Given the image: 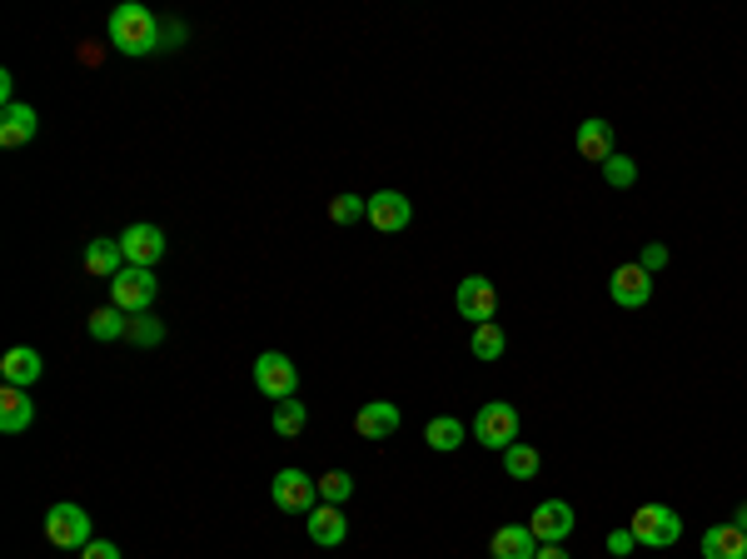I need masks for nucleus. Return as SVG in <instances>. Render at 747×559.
<instances>
[{"label":"nucleus","instance_id":"5","mask_svg":"<svg viewBox=\"0 0 747 559\" xmlns=\"http://www.w3.org/2000/svg\"><path fill=\"white\" fill-rule=\"evenodd\" d=\"M269 500H274V510L284 514H309L319 505V479H309L304 470H280V475L269 479Z\"/></svg>","mask_w":747,"mask_h":559},{"label":"nucleus","instance_id":"4","mask_svg":"<svg viewBox=\"0 0 747 559\" xmlns=\"http://www.w3.org/2000/svg\"><path fill=\"white\" fill-rule=\"evenodd\" d=\"M474 440L483 445V450H509V445H518V410L503 405V400H489V405H479V415H474Z\"/></svg>","mask_w":747,"mask_h":559},{"label":"nucleus","instance_id":"15","mask_svg":"<svg viewBox=\"0 0 747 559\" xmlns=\"http://www.w3.org/2000/svg\"><path fill=\"white\" fill-rule=\"evenodd\" d=\"M36 131H40V116L30 106H0V145H5V150L30 145Z\"/></svg>","mask_w":747,"mask_h":559},{"label":"nucleus","instance_id":"25","mask_svg":"<svg viewBox=\"0 0 747 559\" xmlns=\"http://www.w3.org/2000/svg\"><path fill=\"white\" fill-rule=\"evenodd\" d=\"M538 470H543V460H538V450L534 445H509V450H503V475L509 479H538Z\"/></svg>","mask_w":747,"mask_h":559},{"label":"nucleus","instance_id":"12","mask_svg":"<svg viewBox=\"0 0 747 559\" xmlns=\"http://www.w3.org/2000/svg\"><path fill=\"white\" fill-rule=\"evenodd\" d=\"M120 251H125V265H140V270H155V260L164 255V230L160 226H130L120 230Z\"/></svg>","mask_w":747,"mask_h":559},{"label":"nucleus","instance_id":"29","mask_svg":"<svg viewBox=\"0 0 747 559\" xmlns=\"http://www.w3.org/2000/svg\"><path fill=\"white\" fill-rule=\"evenodd\" d=\"M350 495H354V475H344V470L319 475V505H344Z\"/></svg>","mask_w":747,"mask_h":559},{"label":"nucleus","instance_id":"18","mask_svg":"<svg viewBox=\"0 0 747 559\" xmlns=\"http://www.w3.org/2000/svg\"><path fill=\"white\" fill-rule=\"evenodd\" d=\"M30 420H36V400H30V390L5 385V390H0V429H5V435H21V429H30Z\"/></svg>","mask_w":747,"mask_h":559},{"label":"nucleus","instance_id":"7","mask_svg":"<svg viewBox=\"0 0 747 559\" xmlns=\"http://www.w3.org/2000/svg\"><path fill=\"white\" fill-rule=\"evenodd\" d=\"M46 539L56 549H85L90 545V514L81 505H50L46 510Z\"/></svg>","mask_w":747,"mask_h":559},{"label":"nucleus","instance_id":"11","mask_svg":"<svg viewBox=\"0 0 747 559\" xmlns=\"http://www.w3.org/2000/svg\"><path fill=\"white\" fill-rule=\"evenodd\" d=\"M409 220H414V205L404 191L369 195V226L379 230V235H399V230H409Z\"/></svg>","mask_w":747,"mask_h":559},{"label":"nucleus","instance_id":"9","mask_svg":"<svg viewBox=\"0 0 747 559\" xmlns=\"http://www.w3.org/2000/svg\"><path fill=\"white\" fill-rule=\"evenodd\" d=\"M608 295H613V305L619 309H642L648 300H653V275L642 270L638 260L619 265V270L608 275Z\"/></svg>","mask_w":747,"mask_h":559},{"label":"nucleus","instance_id":"34","mask_svg":"<svg viewBox=\"0 0 747 559\" xmlns=\"http://www.w3.org/2000/svg\"><path fill=\"white\" fill-rule=\"evenodd\" d=\"M534 559H573V555H568L563 545H538V555H534Z\"/></svg>","mask_w":747,"mask_h":559},{"label":"nucleus","instance_id":"31","mask_svg":"<svg viewBox=\"0 0 747 559\" xmlns=\"http://www.w3.org/2000/svg\"><path fill=\"white\" fill-rule=\"evenodd\" d=\"M638 265H642V270H648V275H658V270H663V265H668V245H642Z\"/></svg>","mask_w":747,"mask_h":559},{"label":"nucleus","instance_id":"22","mask_svg":"<svg viewBox=\"0 0 747 559\" xmlns=\"http://www.w3.org/2000/svg\"><path fill=\"white\" fill-rule=\"evenodd\" d=\"M464 440H468V429H464V420H454V415H433L429 425H424V445H429L433 454H454Z\"/></svg>","mask_w":747,"mask_h":559},{"label":"nucleus","instance_id":"14","mask_svg":"<svg viewBox=\"0 0 747 559\" xmlns=\"http://www.w3.org/2000/svg\"><path fill=\"white\" fill-rule=\"evenodd\" d=\"M40 350H30V345H11L5 355H0V380L5 385H15V390H30V385L40 380Z\"/></svg>","mask_w":747,"mask_h":559},{"label":"nucleus","instance_id":"35","mask_svg":"<svg viewBox=\"0 0 747 559\" xmlns=\"http://www.w3.org/2000/svg\"><path fill=\"white\" fill-rule=\"evenodd\" d=\"M733 524H737V530H743V535H747V505H737V514H733Z\"/></svg>","mask_w":747,"mask_h":559},{"label":"nucleus","instance_id":"26","mask_svg":"<svg viewBox=\"0 0 747 559\" xmlns=\"http://www.w3.org/2000/svg\"><path fill=\"white\" fill-rule=\"evenodd\" d=\"M269 425H274V435L294 440V435L309 425V410H304V400H280V405H274V415H269Z\"/></svg>","mask_w":747,"mask_h":559},{"label":"nucleus","instance_id":"24","mask_svg":"<svg viewBox=\"0 0 747 559\" xmlns=\"http://www.w3.org/2000/svg\"><path fill=\"white\" fill-rule=\"evenodd\" d=\"M130 335V315L115 305H100L90 309V340H125Z\"/></svg>","mask_w":747,"mask_h":559},{"label":"nucleus","instance_id":"3","mask_svg":"<svg viewBox=\"0 0 747 559\" xmlns=\"http://www.w3.org/2000/svg\"><path fill=\"white\" fill-rule=\"evenodd\" d=\"M155 290H160L155 270H140V265H125V270H120L115 280H110V305L125 309V315H150Z\"/></svg>","mask_w":747,"mask_h":559},{"label":"nucleus","instance_id":"23","mask_svg":"<svg viewBox=\"0 0 747 559\" xmlns=\"http://www.w3.org/2000/svg\"><path fill=\"white\" fill-rule=\"evenodd\" d=\"M468 350H474V360H503V350H509V335H503L499 320L474 325V335H468Z\"/></svg>","mask_w":747,"mask_h":559},{"label":"nucleus","instance_id":"6","mask_svg":"<svg viewBox=\"0 0 747 559\" xmlns=\"http://www.w3.org/2000/svg\"><path fill=\"white\" fill-rule=\"evenodd\" d=\"M255 385H259V394H269V400L280 405V400H294V394H299V369H294L290 355L265 350V355L255 360Z\"/></svg>","mask_w":747,"mask_h":559},{"label":"nucleus","instance_id":"17","mask_svg":"<svg viewBox=\"0 0 747 559\" xmlns=\"http://www.w3.org/2000/svg\"><path fill=\"white\" fill-rule=\"evenodd\" d=\"M489 555L493 559H534L538 555V539H534V530H528V524H503V530H493Z\"/></svg>","mask_w":747,"mask_h":559},{"label":"nucleus","instance_id":"27","mask_svg":"<svg viewBox=\"0 0 747 559\" xmlns=\"http://www.w3.org/2000/svg\"><path fill=\"white\" fill-rule=\"evenodd\" d=\"M329 220H334V226H354V220H369V195H354V191L334 195V200H329Z\"/></svg>","mask_w":747,"mask_h":559},{"label":"nucleus","instance_id":"2","mask_svg":"<svg viewBox=\"0 0 747 559\" xmlns=\"http://www.w3.org/2000/svg\"><path fill=\"white\" fill-rule=\"evenodd\" d=\"M633 539H638L642 549H668L683 539V514L673 510V505H638L628 520Z\"/></svg>","mask_w":747,"mask_h":559},{"label":"nucleus","instance_id":"19","mask_svg":"<svg viewBox=\"0 0 747 559\" xmlns=\"http://www.w3.org/2000/svg\"><path fill=\"white\" fill-rule=\"evenodd\" d=\"M573 145H578V155L584 160H593V166H603L608 155H613V125L598 116H588L584 125H578V135H573Z\"/></svg>","mask_w":747,"mask_h":559},{"label":"nucleus","instance_id":"8","mask_svg":"<svg viewBox=\"0 0 747 559\" xmlns=\"http://www.w3.org/2000/svg\"><path fill=\"white\" fill-rule=\"evenodd\" d=\"M458 315L474 325H489L493 315H499V290H493L489 275H468V280H458V295H454Z\"/></svg>","mask_w":747,"mask_h":559},{"label":"nucleus","instance_id":"30","mask_svg":"<svg viewBox=\"0 0 747 559\" xmlns=\"http://www.w3.org/2000/svg\"><path fill=\"white\" fill-rule=\"evenodd\" d=\"M130 345H140V350H150V345H160L164 340V325L155 320V315H130V335H125Z\"/></svg>","mask_w":747,"mask_h":559},{"label":"nucleus","instance_id":"13","mask_svg":"<svg viewBox=\"0 0 747 559\" xmlns=\"http://www.w3.org/2000/svg\"><path fill=\"white\" fill-rule=\"evenodd\" d=\"M399 425H404V415H399V405H389V400H369V405H359V415H354V435H359V440H389Z\"/></svg>","mask_w":747,"mask_h":559},{"label":"nucleus","instance_id":"33","mask_svg":"<svg viewBox=\"0 0 747 559\" xmlns=\"http://www.w3.org/2000/svg\"><path fill=\"white\" fill-rule=\"evenodd\" d=\"M633 545H638V539H633V530H613V535H608V555H628Z\"/></svg>","mask_w":747,"mask_h":559},{"label":"nucleus","instance_id":"32","mask_svg":"<svg viewBox=\"0 0 747 559\" xmlns=\"http://www.w3.org/2000/svg\"><path fill=\"white\" fill-rule=\"evenodd\" d=\"M81 559H125V555H120V549L110 545V539H90V545L81 549Z\"/></svg>","mask_w":747,"mask_h":559},{"label":"nucleus","instance_id":"1","mask_svg":"<svg viewBox=\"0 0 747 559\" xmlns=\"http://www.w3.org/2000/svg\"><path fill=\"white\" fill-rule=\"evenodd\" d=\"M110 46H115L120 56H150V50L160 46V21H155L145 5L125 0V5L110 11Z\"/></svg>","mask_w":747,"mask_h":559},{"label":"nucleus","instance_id":"10","mask_svg":"<svg viewBox=\"0 0 747 559\" xmlns=\"http://www.w3.org/2000/svg\"><path fill=\"white\" fill-rule=\"evenodd\" d=\"M573 505L568 500H543L534 514H528V530H534L538 545H563L573 535Z\"/></svg>","mask_w":747,"mask_h":559},{"label":"nucleus","instance_id":"21","mask_svg":"<svg viewBox=\"0 0 747 559\" xmlns=\"http://www.w3.org/2000/svg\"><path fill=\"white\" fill-rule=\"evenodd\" d=\"M702 559H747V535L733 520L712 524L708 535H702Z\"/></svg>","mask_w":747,"mask_h":559},{"label":"nucleus","instance_id":"16","mask_svg":"<svg viewBox=\"0 0 747 559\" xmlns=\"http://www.w3.org/2000/svg\"><path fill=\"white\" fill-rule=\"evenodd\" d=\"M344 535H350V520H344L339 505H315V510H309V539H315L319 549L344 545Z\"/></svg>","mask_w":747,"mask_h":559},{"label":"nucleus","instance_id":"28","mask_svg":"<svg viewBox=\"0 0 747 559\" xmlns=\"http://www.w3.org/2000/svg\"><path fill=\"white\" fill-rule=\"evenodd\" d=\"M598 170H603V180L613 185V191H628V185H638V160H633V155H619V150H613Z\"/></svg>","mask_w":747,"mask_h":559},{"label":"nucleus","instance_id":"20","mask_svg":"<svg viewBox=\"0 0 747 559\" xmlns=\"http://www.w3.org/2000/svg\"><path fill=\"white\" fill-rule=\"evenodd\" d=\"M120 270H125L120 240H90V245H85V275H90V280H115Z\"/></svg>","mask_w":747,"mask_h":559}]
</instances>
